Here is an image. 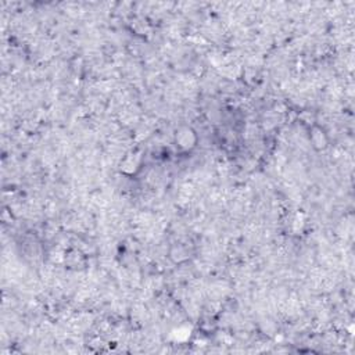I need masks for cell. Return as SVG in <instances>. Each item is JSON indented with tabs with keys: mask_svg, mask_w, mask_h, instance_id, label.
Returning <instances> with one entry per match:
<instances>
[{
	"mask_svg": "<svg viewBox=\"0 0 355 355\" xmlns=\"http://www.w3.org/2000/svg\"><path fill=\"white\" fill-rule=\"evenodd\" d=\"M310 140L312 146H314V149L319 150V151L325 150L327 147V138L322 128L315 127L312 129V132L310 135Z\"/></svg>",
	"mask_w": 355,
	"mask_h": 355,
	"instance_id": "obj_2",
	"label": "cell"
},
{
	"mask_svg": "<svg viewBox=\"0 0 355 355\" xmlns=\"http://www.w3.org/2000/svg\"><path fill=\"white\" fill-rule=\"evenodd\" d=\"M175 143L183 151H190L197 146V135L190 127L179 128L175 133Z\"/></svg>",
	"mask_w": 355,
	"mask_h": 355,
	"instance_id": "obj_1",
	"label": "cell"
},
{
	"mask_svg": "<svg viewBox=\"0 0 355 355\" xmlns=\"http://www.w3.org/2000/svg\"><path fill=\"white\" fill-rule=\"evenodd\" d=\"M175 250H176L175 253H173V251L171 253V258L175 261V262H182V261L188 260V253L185 251V249H183V247H181V246H179V247Z\"/></svg>",
	"mask_w": 355,
	"mask_h": 355,
	"instance_id": "obj_3",
	"label": "cell"
}]
</instances>
